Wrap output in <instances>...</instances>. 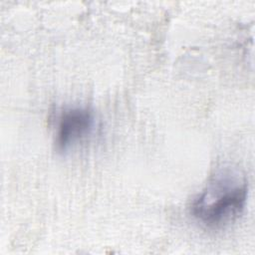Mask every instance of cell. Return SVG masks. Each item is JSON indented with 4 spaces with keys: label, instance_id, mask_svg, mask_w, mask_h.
Masks as SVG:
<instances>
[{
    "label": "cell",
    "instance_id": "6da1fadb",
    "mask_svg": "<svg viewBox=\"0 0 255 255\" xmlns=\"http://www.w3.org/2000/svg\"><path fill=\"white\" fill-rule=\"evenodd\" d=\"M248 183L230 167L219 169L190 204V214L202 226L219 229L235 221L244 211Z\"/></svg>",
    "mask_w": 255,
    "mask_h": 255
},
{
    "label": "cell",
    "instance_id": "7a4b0ae2",
    "mask_svg": "<svg viewBox=\"0 0 255 255\" xmlns=\"http://www.w3.org/2000/svg\"><path fill=\"white\" fill-rule=\"evenodd\" d=\"M95 127V116L87 107H72L60 112L56 120L55 144L64 151L81 142L91 134Z\"/></svg>",
    "mask_w": 255,
    "mask_h": 255
}]
</instances>
